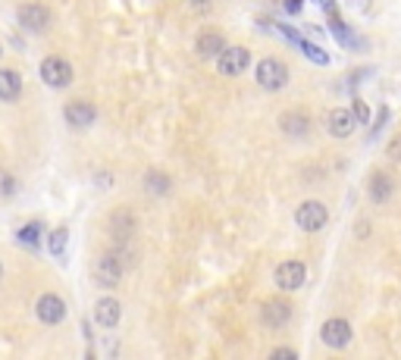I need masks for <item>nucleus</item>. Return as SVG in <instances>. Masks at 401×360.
<instances>
[{"label":"nucleus","mask_w":401,"mask_h":360,"mask_svg":"<svg viewBox=\"0 0 401 360\" xmlns=\"http://www.w3.org/2000/svg\"><path fill=\"white\" fill-rule=\"evenodd\" d=\"M257 85L264 91H282L288 85V66L276 57H266L257 63Z\"/></svg>","instance_id":"1"},{"label":"nucleus","mask_w":401,"mask_h":360,"mask_svg":"<svg viewBox=\"0 0 401 360\" xmlns=\"http://www.w3.org/2000/svg\"><path fill=\"white\" fill-rule=\"evenodd\" d=\"M295 223L301 226L304 232H320V229H323V226L329 223L326 203H320V201H304L301 207L295 210Z\"/></svg>","instance_id":"2"},{"label":"nucleus","mask_w":401,"mask_h":360,"mask_svg":"<svg viewBox=\"0 0 401 360\" xmlns=\"http://www.w3.org/2000/svg\"><path fill=\"white\" fill-rule=\"evenodd\" d=\"M351 323L348 319H342V317H333V319H326L323 326H320V339H323L326 348H335V351H342V348H348L351 344Z\"/></svg>","instance_id":"3"},{"label":"nucleus","mask_w":401,"mask_h":360,"mask_svg":"<svg viewBox=\"0 0 401 360\" xmlns=\"http://www.w3.org/2000/svg\"><path fill=\"white\" fill-rule=\"evenodd\" d=\"M41 78H44V85H51V88H66V85L73 82V66H69L63 57H47L41 63Z\"/></svg>","instance_id":"4"},{"label":"nucleus","mask_w":401,"mask_h":360,"mask_svg":"<svg viewBox=\"0 0 401 360\" xmlns=\"http://www.w3.org/2000/svg\"><path fill=\"white\" fill-rule=\"evenodd\" d=\"M304 279H308V270H304L301 260H286L276 266V285L282 292H298L304 285Z\"/></svg>","instance_id":"5"},{"label":"nucleus","mask_w":401,"mask_h":360,"mask_svg":"<svg viewBox=\"0 0 401 360\" xmlns=\"http://www.w3.org/2000/svg\"><path fill=\"white\" fill-rule=\"evenodd\" d=\"M217 60H219L217 66H219V73L223 75H241L251 66V53L245 51V47H226Z\"/></svg>","instance_id":"6"},{"label":"nucleus","mask_w":401,"mask_h":360,"mask_svg":"<svg viewBox=\"0 0 401 360\" xmlns=\"http://www.w3.org/2000/svg\"><path fill=\"white\" fill-rule=\"evenodd\" d=\"M355 125H358L355 110L339 107V110H333V113L326 116V129H329V135L333 138H348L351 132H355Z\"/></svg>","instance_id":"7"},{"label":"nucleus","mask_w":401,"mask_h":360,"mask_svg":"<svg viewBox=\"0 0 401 360\" xmlns=\"http://www.w3.org/2000/svg\"><path fill=\"white\" fill-rule=\"evenodd\" d=\"M98 279H100V285H107V288H116L120 285V279H123V272H125V266H123V260L116 254H104L98 260Z\"/></svg>","instance_id":"8"},{"label":"nucleus","mask_w":401,"mask_h":360,"mask_svg":"<svg viewBox=\"0 0 401 360\" xmlns=\"http://www.w3.org/2000/svg\"><path fill=\"white\" fill-rule=\"evenodd\" d=\"M19 26H26L28 31H44L51 26V10L41 4H26L19 10Z\"/></svg>","instance_id":"9"},{"label":"nucleus","mask_w":401,"mask_h":360,"mask_svg":"<svg viewBox=\"0 0 401 360\" xmlns=\"http://www.w3.org/2000/svg\"><path fill=\"white\" fill-rule=\"evenodd\" d=\"M38 317H41V323H51L57 326L63 317H66V304H63L60 295H41L38 297Z\"/></svg>","instance_id":"10"},{"label":"nucleus","mask_w":401,"mask_h":360,"mask_svg":"<svg viewBox=\"0 0 401 360\" xmlns=\"http://www.w3.org/2000/svg\"><path fill=\"white\" fill-rule=\"evenodd\" d=\"M120 317H123V307H120L116 297H100V301L94 304V319H98V326L113 329L116 323H120Z\"/></svg>","instance_id":"11"},{"label":"nucleus","mask_w":401,"mask_h":360,"mask_svg":"<svg viewBox=\"0 0 401 360\" xmlns=\"http://www.w3.org/2000/svg\"><path fill=\"white\" fill-rule=\"evenodd\" d=\"M261 319H264V326H270V329H282L292 319V307H288L286 301H266L261 310Z\"/></svg>","instance_id":"12"},{"label":"nucleus","mask_w":401,"mask_h":360,"mask_svg":"<svg viewBox=\"0 0 401 360\" xmlns=\"http://www.w3.org/2000/svg\"><path fill=\"white\" fill-rule=\"evenodd\" d=\"M367 191H370V201L386 203L392 194H395V182H392L386 172H373V176H370V185H367Z\"/></svg>","instance_id":"13"},{"label":"nucleus","mask_w":401,"mask_h":360,"mask_svg":"<svg viewBox=\"0 0 401 360\" xmlns=\"http://www.w3.org/2000/svg\"><path fill=\"white\" fill-rule=\"evenodd\" d=\"M98 120V110H94L91 104H69L66 107V122L69 125H75V129H88V125Z\"/></svg>","instance_id":"14"},{"label":"nucleus","mask_w":401,"mask_h":360,"mask_svg":"<svg viewBox=\"0 0 401 360\" xmlns=\"http://www.w3.org/2000/svg\"><path fill=\"white\" fill-rule=\"evenodd\" d=\"M279 125H282V132H286V135H292V138H304L311 132V120L304 113H298V110H292V113L282 116Z\"/></svg>","instance_id":"15"},{"label":"nucleus","mask_w":401,"mask_h":360,"mask_svg":"<svg viewBox=\"0 0 401 360\" xmlns=\"http://www.w3.org/2000/svg\"><path fill=\"white\" fill-rule=\"evenodd\" d=\"M22 94V75L13 69H0V100H16Z\"/></svg>","instance_id":"16"},{"label":"nucleus","mask_w":401,"mask_h":360,"mask_svg":"<svg viewBox=\"0 0 401 360\" xmlns=\"http://www.w3.org/2000/svg\"><path fill=\"white\" fill-rule=\"evenodd\" d=\"M194 47H198L201 57H219V53L226 51V38L219 35V31H204Z\"/></svg>","instance_id":"17"},{"label":"nucleus","mask_w":401,"mask_h":360,"mask_svg":"<svg viewBox=\"0 0 401 360\" xmlns=\"http://www.w3.org/2000/svg\"><path fill=\"white\" fill-rule=\"evenodd\" d=\"M329 31H333V38L335 41H342L345 47H358V41H355V31H351L345 22L339 19L335 13H329Z\"/></svg>","instance_id":"18"},{"label":"nucleus","mask_w":401,"mask_h":360,"mask_svg":"<svg viewBox=\"0 0 401 360\" xmlns=\"http://www.w3.org/2000/svg\"><path fill=\"white\" fill-rule=\"evenodd\" d=\"M66 241H69V232H66V229H53L51 235H47V248H51L53 257H63V254H66Z\"/></svg>","instance_id":"19"},{"label":"nucleus","mask_w":401,"mask_h":360,"mask_svg":"<svg viewBox=\"0 0 401 360\" xmlns=\"http://www.w3.org/2000/svg\"><path fill=\"white\" fill-rule=\"evenodd\" d=\"M298 47H301V51L308 53L311 63H317V66H329V53L323 51V47H317V44H311V41H301Z\"/></svg>","instance_id":"20"},{"label":"nucleus","mask_w":401,"mask_h":360,"mask_svg":"<svg viewBox=\"0 0 401 360\" xmlns=\"http://www.w3.org/2000/svg\"><path fill=\"white\" fill-rule=\"evenodd\" d=\"M145 188H147V191L163 194V191L170 188V179L163 176V172H147V176H145Z\"/></svg>","instance_id":"21"},{"label":"nucleus","mask_w":401,"mask_h":360,"mask_svg":"<svg viewBox=\"0 0 401 360\" xmlns=\"http://www.w3.org/2000/svg\"><path fill=\"white\" fill-rule=\"evenodd\" d=\"M38 238H41V226H38V223H28V226H22V229H19V241H22V245L35 248Z\"/></svg>","instance_id":"22"},{"label":"nucleus","mask_w":401,"mask_h":360,"mask_svg":"<svg viewBox=\"0 0 401 360\" xmlns=\"http://www.w3.org/2000/svg\"><path fill=\"white\" fill-rule=\"evenodd\" d=\"M13 191H16V179L6 169H0V198H10Z\"/></svg>","instance_id":"23"},{"label":"nucleus","mask_w":401,"mask_h":360,"mask_svg":"<svg viewBox=\"0 0 401 360\" xmlns=\"http://www.w3.org/2000/svg\"><path fill=\"white\" fill-rule=\"evenodd\" d=\"M351 110H355V120H358V125H367V122H370V107H367L360 97L355 100V107H351Z\"/></svg>","instance_id":"24"},{"label":"nucleus","mask_w":401,"mask_h":360,"mask_svg":"<svg viewBox=\"0 0 401 360\" xmlns=\"http://www.w3.org/2000/svg\"><path fill=\"white\" fill-rule=\"evenodd\" d=\"M270 357H273V360H295L298 351H295V348H276Z\"/></svg>","instance_id":"25"},{"label":"nucleus","mask_w":401,"mask_h":360,"mask_svg":"<svg viewBox=\"0 0 401 360\" xmlns=\"http://www.w3.org/2000/svg\"><path fill=\"white\" fill-rule=\"evenodd\" d=\"M389 157H392L395 163H401V135H395V138L389 141Z\"/></svg>","instance_id":"26"},{"label":"nucleus","mask_w":401,"mask_h":360,"mask_svg":"<svg viewBox=\"0 0 401 360\" xmlns=\"http://www.w3.org/2000/svg\"><path fill=\"white\" fill-rule=\"evenodd\" d=\"M386 120H389V110H386V107H382V110H380V120H376V122H373V138H376V135H380V129H382V125H386Z\"/></svg>","instance_id":"27"},{"label":"nucleus","mask_w":401,"mask_h":360,"mask_svg":"<svg viewBox=\"0 0 401 360\" xmlns=\"http://www.w3.org/2000/svg\"><path fill=\"white\" fill-rule=\"evenodd\" d=\"M301 6H304V0H286V13H292V16L301 13Z\"/></svg>","instance_id":"28"},{"label":"nucleus","mask_w":401,"mask_h":360,"mask_svg":"<svg viewBox=\"0 0 401 360\" xmlns=\"http://www.w3.org/2000/svg\"><path fill=\"white\" fill-rule=\"evenodd\" d=\"M192 4H204V0H192Z\"/></svg>","instance_id":"29"}]
</instances>
